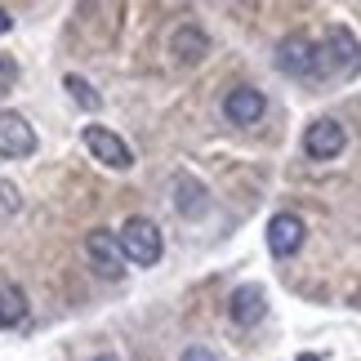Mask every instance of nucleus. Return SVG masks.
Instances as JSON below:
<instances>
[{"label":"nucleus","mask_w":361,"mask_h":361,"mask_svg":"<svg viewBox=\"0 0 361 361\" xmlns=\"http://www.w3.org/2000/svg\"><path fill=\"white\" fill-rule=\"evenodd\" d=\"M263 107H268V99H263L255 85H237V90H228V99H224V116H228V125H255L263 116Z\"/></svg>","instance_id":"obj_11"},{"label":"nucleus","mask_w":361,"mask_h":361,"mask_svg":"<svg viewBox=\"0 0 361 361\" xmlns=\"http://www.w3.org/2000/svg\"><path fill=\"white\" fill-rule=\"evenodd\" d=\"M295 361H322V357H317V353H303V357H295Z\"/></svg>","instance_id":"obj_19"},{"label":"nucleus","mask_w":361,"mask_h":361,"mask_svg":"<svg viewBox=\"0 0 361 361\" xmlns=\"http://www.w3.org/2000/svg\"><path fill=\"white\" fill-rule=\"evenodd\" d=\"M121 250H125V263H138V268H152L161 255H165V241H161V228L152 219L134 214L121 224Z\"/></svg>","instance_id":"obj_2"},{"label":"nucleus","mask_w":361,"mask_h":361,"mask_svg":"<svg viewBox=\"0 0 361 361\" xmlns=\"http://www.w3.org/2000/svg\"><path fill=\"white\" fill-rule=\"evenodd\" d=\"M326 76H357L361 72V40L353 36V27H326V45H322Z\"/></svg>","instance_id":"obj_3"},{"label":"nucleus","mask_w":361,"mask_h":361,"mask_svg":"<svg viewBox=\"0 0 361 361\" xmlns=\"http://www.w3.org/2000/svg\"><path fill=\"white\" fill-rule=\"evenodd\" d=\"M80 138H85L90 157L99 161V165H107V170H130V165H134V147L125 143L121 134H112L107 125H85Z\"/></svg>","instance_id":"obj_4"},{"label":"nucleus","mask_w":361,"mask_h":361,"mask_svg":"<svg viewBox=\"0 0 361 361\" xmlns=\"http://www.w3.org/2000/svg\"><path fill=\"white\" fill-rule=\"evenodd\" d=\"M183 361H219V357H214L210 348H201V343H192V348L183 353Z\"/></svg>","instance_id":"obj_17"},{"label":"nucleus","mask_w":361,"mask_h":361,"mask_svg":"<svg viewBox=\"0 0 361 361\" xmlns=\"http://www.w3.org/2000/svg\"><path fill=\"white\" fill-rule=\"evenodd\" d=\"M23 322H27V295H23V286L0 281V330H13V326H23Z\"/></svg>","instance_id":"obj_13"},{"label":"nucleus","mask_w":361,"mask_h":361,"mask_svg":"<svg viewBox=\"0 0 361 361\" xmlns=\"http://www.w3.org/2000/svg\"><path fill=\"white\" fill-rule=\"evenodd\" d=\"M63 85H67V94H72V99H76L80 107H85V112H99V107H103V99H99V94H94V85H90L85 76L67 72V76H63Z\"/></svg>","instance_id":"obj_14"},{"label":"nucleus","mask_w":361,"mask_h":361,"mask_svg":"<svg viewBox=\"0 0 361 361\" xmlns=\"http://www.w3.org/2000/svg\"><path fill=\"white\" fill-rule=\"evenodd\" d=\"M18 188H13V183H0V210H5V214H18Z\"/></svg>","instance_id":"obj_16"},{"label":"nucleus","mask_w":361,"mask_h":361,"mask_svg":"<svg viewBox=\"0 0 361 361\" xmlns=\"http://www.w3.org/2000/svg\"><path fill=\"white\" fill-rule=\"evenodd\" d=\"M13 80H18V59H13V54H0V99L13 90Z\"/></svg>","instance_id":"obj_15"},{"label":"nucleus","mask_w":361,"mask_h":361,"mask_svg":"<svg viewBox=\"0 0 361 361\" xmlns=\"http://www.w3.org/2000/svg\"><path fill=\"white\" fill-rule=\"evenodd\" d=\"M170 54H174L178 67L201 63L205 54H210V36H205V27L201 23H178L174 32H170Z\"/></svg>","instance_id":"obj_8"},{"label":"nucleus","mask_w":361,"mask_h":361,"mask_svg":"<svg viewBox=\"0 0 361 361\" xmlns=\"http://www.w3.org/2000/svg\"><path fill=\"white\" fill-rule=\"evenodd\" d=\"M263 312H268V295H263V286L255 281H245L232 290V299H228V317L237 326H259L263 322Z\"/></svg>","instance_id":"obj_10"},{"label":"nucleus","mask_w":361,"mask_h":361,"mask_svg":"<svg viewBox=\"0 0 361 361\" xmlns=\"http://www.w3.org/2000/svg\"><path fill=\"white\" fill-rule=\"evenodd\" d=\"M85 259H90V268L99 272V276H121L125 272V250H121V237L116 232H107V228H94L90 237H85Z\"/></svg>","instance_id":"obj_6"},{"label":"nucleus","mask_w":361,"mask_h":361,"mask_svg":"<svg viewBox=\"0 0 361 361\" xmlns=\"http://www.w3.org/2000/svg\"><path fill=\"white\" fill-rule=\"evenodd\" d=\"M303 241H308V224H303L299 214L281 210V214H272V219H268V250H272L276 259H290V255H299V250H303Z\"/></svg>","instance_id":"obj_7"},{"label":"nucleus","mask_w":361,"mask_h":361,"mask_svg":"<svg viewBox=\"0 0 361 361\" xmlns=\"http://www.w3.org/2000/svg\"><path fill=\"white\" fill-rule=\"evenodd\" d=\"M94 361H121V357H112V353H99V357H94Z\"/></svg>","instance_id":"obj_20"},{"label":"nucleus","mask_w":361,"mask_h":361,"mask_svg":"<svg viewBox=\"0 0 361 361\" xmlns=\"http://www.w3.org/2000/svg\"><path fill=\"white\" fill-rule=\"evenodd\" d=\"M174 210L183 219H205V210H210V192H205L201 178L174 174Z\"/></svg>","instance_id":"obj_12"},{"label":"nucleus","mask_w":361,"mask_h":361,"mask_svg":"<svg viewBox=\"0 0 361 361\" xmlns=\"http://www.w3.org/2000/svg\"><path fill=\"white\" fill-rule=\"evenodd\" d=\"M36 152V134L18 112H0V157H32Z\"/></svg>","instance_id":"obj_9"},{"label":"nucleus","mask_w":361,"mask_h":361,"mask_svg":"<svg viewBox=\"0 0 361 361\" xmlns=\"http://www.w3.org/2000/svg\"><path fill=\"white\" fill-rule=\"evenodd\" d=\"M272 63H276V72L290 76V80H322V76H326L322 45H317L308 32H290V36L276 40Z\"/></svg>","instance_id":"obj_1"},{"label":"nucleus","mask_w":361,"mask_h":361,"mask_svg":"<svg viewBox=\"0 0 361 361\" xmlns=\"http://www.w3.org/2000/svg\"><path fill=\"white\" fill-rule=\"evenodd\" d=\"M9 27H13V18H9V9H5V5H0V36H5V32H9Z\"/></svg>","instance_id":"obj_18"},{"label":"nucleus","mask_w":361,"mask_h":361,"mask_svg":"<svg viewBox=\"0 0 361 361\" xmlns=\"http://www.w3.org/2000/svg\"><path fill=\"white\" fill-rule=\"evenodd\" d=\"M343 147H348V130H343L335 116H322V121H312L308 130H303V152H308V161H335Z\"/></svg>","instance_id":"obj_5"}]
</instances>
